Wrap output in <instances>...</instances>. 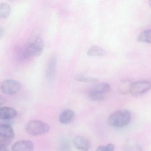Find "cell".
I'll return each mask as SVG.
<instances>
[{
    "label": "cell",
    "mask_w": 151,
    "mask_h": 151,
    "mask_svg": "<svg viewBox=\"0 0 151 151\" xmlns=\"http://www.w3.org/2000/svg\"><path fill=\"white\" fill-rule=\"evenodd\" d=\"M25 129L27 133L30 135L36 136L47 134L49 131L50 127L43 121L33 120L27 123Z\"/></svg>",
    "instance_id": "2"
},
{
    "label": "cell",
    "mask_w": 151,
    "mask_h": 151,
    "mask_svg": "<svg viewBox=\"0 0 151 151\" xmlns=\"http://www.w3.org/2000/svg\"><path fill=\"white\" fill-rule=\"evenodd\" d=\"M88 95L90 98L95 102H101L104 100L105 98V95L94 92L91 90L89 92Z\"/></svg>",
    "instance_id": "17"
},
{
    "label": "cell",
    "mask_w": 151,
    "mask_h": 151,
    "mask_svg": "<svg viewBox=\"0 0 151 151\" xmlns=\"http://www.w3.org/2000/svg\"><path fill=\"white\" fill-rule=\"evenodd\" d=\"M75 113L72 110L67 109L61 113L59 117L60 122L64 125L70 124L74 119Z\"/></svg>",
    "instance_id": "11"
},
{
    "label": "cell",
    "mask_w": 151,
    "mask_h": 151,
    "mask_svg": "<svg viewBox=\"0 0 151 151\" xmlns=\"http://www.w3.org/2000/svg\"><path fill=\"white\" fill-rule=\"evenodd\" d=\"M10 12V6L8 4L5 2L0 3V20L7 18Z\"/></svg>",
    "instance_id": "16"
},
{
    "label": "cell",
    "mask_w": 151,
    "mask_h": 151,
    "mask_svg": "<svg viewBox=\"0 0 151 151\" xmlns=\"http://www.w3.org/2000/svg\"><path fill=\"white\" fill-rule=\"evenodd\" d=\"M21 88L20 83L13 79H7L1 83L0 88L3 93L7 95H14L19 92Z\"/></svg>",
    "instance_id": "4"
},
{
    "label": "cell",
    "mask_w": 151,
    "mask_h": 151,
    "mask_svg": "<svg viewBox=\"0 0 151 151\" xmlns=\"http://www.w3.org/2000/svg\"><path fill=\"white\" fill-rule=\"evenodd\" d=\"M57 59L55 56L50 57L46 70V76L49 80H52L54 79L56 71Z\"/></svg>",
    "instance_id": "8"
},
{
    "label": "cell",
    "mask_w": 151,
    "mask_h": 151,
    "mask_svg": "<svg viewBox=\"0 0 151 151\" xmlns=\"http://www.w3.org/2000/svg\"><path fill=\"white\" fill-rule=\"evenodd\" d=\"M12 140L0 138V151L7 149Z\"/></svg>",
    "instance_id": "20"
},
{
    "label": "cell",
    "mask_w": 151,
    "mask_h": 151,
    "mask_svg": "<svg viewBox=\"0 0 151 151\" xmlns=\"http://www.w3.org/2000/svg\"><path fill=\"white\" fill-rule=\"evenodd\" d=\"M17 115V112L14 108L7 106L0 107V119H11L15 118Z\"/></svg>",
    "instance_id": "9"
},
{
    "label": "cell",
    "mask_w": 151,
    "mask_h": 151,
    "mask_svg": "<svg viewBox=\"0 0 151 151\" xmlns=\"http://www.w3.org/2000/svg\"><path fill=\"white\" fill-rule=\"evenodd\" d=\"M140 42L151 43V29H147L142 32L137 37Z\"/></svg>",
    "instance_id": "15"
},
{
    "label": "cell",
    "mask_w": 151,
    "mask_h": 151,
    "mask_svg": "<svg viewBox=\"0 0 151 151\" xmlns=\"http://www.w3.org/2000/svg\"><path fill=\"white\" fill-rule=\"evenodd\" d=\"M151 89V82L143 80L133 82L130 93L135 96L143 95Z\"/></svg>",
    "instance_id": "5"
},
{
    "label": "cell",
    "mask_w": 151,
    "mask_h": 151,
    "mask_svg": "<svg viewBox=\"0 0 151 151\" xmlns=\"http://www.w3.org/2000/svg\"><path fill=\"white\" fill-rule=\"evenodd\" d=\"M114 145L113 144L110 143L106 145L99 146L96 151H114Z\"/></svg>",
    "instance_id": "19"
},
{
    "label": "cell",
    "mask_w": 151,
    "mask_h": 151,
    "mask_svg": "<svg viewBox=\"0 0 151 151\" xmlns=\"http://www.w3.org/2000/svg\"><path fill=\"white\" fill-rule=\"evenodd\" d=\"M4 31L3 28L1 27L0 26V39L3 36L4 34Z\"/></svg>",
    "instance_id": "22"
},
{
    "label": "cell",
    "mask_w": 151,
    "mask_h": 151,
    "mask_svg": "<svg viewBox=\"0 0 151 151\" xmlns=\"http://www.w3.org/2000/svg\"><path fill=\"white\" fill-rule=\"evenodd\" d=\"M14 137V130L10 125L0 124V138L12 140Z\"/></svg>",
    "instance_id": "10"
},
{
    "label": "cell",
    "mask_w": 151,
    "mask_h": 151,
    "mask_svg": "<svg viewBox=\"0 0 151 151\" xmlns=\"http://www.w3.org/2000/svg\"><path fill=\"white\" fill-rule=\"evenodd\" d=\"M34 144L29 140H21L14 143L12 146V151H33Z\"/></svg>",
    "instance_id": "6"
},
{
    "label": "cell",
    "mask_w": 151,
    "mask_h": 151,
    "mask_svg": "<svg viewBox=\"0 0 151 151\" xmlns=\"http://www.w3.org/2000/svg\"><path fill=\"white\" fill-rule=\"evenodd\" d=\"M106 54L105 51L97 46L91 47L87 52V55L89 56H103Z\"/></svg>",
    "instance_id": "14"
},
{
    "label": "cell",
    "mask_w": 151,
    "mask_h": 151,
    "mask_svg": "<svg viewBox=\"0 0 151 151\" xmlns=\"http://www.w3.org/2000/svg\"><path fill=\"white\" fill-rule=\"evenodd\" d=\"M132 83L133 82L129 80L126 79L122 81L118 86L119 92L122 94L130 93Z\"/></svg>",
    "instance_id": "12"
},
{
    "label": "cell",
    "mask_w": 151,
    "mask_h": 151,
    "mask_svg": "<svg viewBox=\"0 0 151 151\" xmlns=\"http://www.w3.org/2000/svg\"><path fill=\"white\" fill-rule=\"evenodd\" d=\"M110 90L111 87L109 84L106 83H100L93 86L90 90L105 95L109 92Z\"/></svg>",
    "instance_id": "13"
},
{
    "label": "cell",
    "mask_w": 151,
    "mask_h": 151,
    "mask_svg": "<svg viewBox=\"0 0 151 151\" xmlns=\"http://www.w3.org/2000/svg\"><path fill=\"white\" fill-rule=\"evenodd\" d=\"M149 4H150V5L151 6V1H149Z\"/></svg>",
    "instance_id": "24"
},
{
    "label": "cell",
    "mask_w": 151,
    "mask_h": 151,
    "mask_svg": "<svg viewBox=\"0 0 151 151\" xmlns=\"http://www.w3.org/2000/svg\"><path fill=\"white\" fill-rule=\"evenodd\" d=\"M44 48V43L40 37H36L26 47L24 55L27 58L38 56L41 55Z\"/></svg>",
    "instance_id": "3"
},
{
    "label": "cell",
    "mask_w": 151,
    "mask_h": 151,
    "mask_svg": "<svg viewBox=\"0 0 151 151\" xmlns=\"http://www.w3.org/2000/svg\"><path fill=\"white\" fill-rule=\"evenodd\" d=\"M5 102H6V100H5V98L0 94V105L4 104Z\"/></svg>",
    "instance_id": "21"
},
{
    "label": "cell",
    "mask_w": 151,
    "mask_h": 151,
    "mask_svg": "<svg viewBox=\"0 0 151 151\" xmlns=\"http://www.w3.org/2000/svg\"><path fill=\"white\" fill-rule=\"evenodd\" d=\"M131 118V113L128 111L119 110L114 112L109 116L108 122L111 126L120 128L127 126Z\"/></svg>",
    "instance_id": "1"
},
{
    "label": "cell",
    "mask_w": 151,
    "mask_h": 151,
    "mask_svg": "<svg viewBox=\"0 0 151 151\" xmlns=\"http://www.w3.org/2000/svg\"><path fill=\"white\" fill-rule=\"evenodd\" d=\"M0 151H9V150H8V149H4V150H2Z\"/></svg>",
    "instance_id": "23"
},
{
    "label": "cell",
    "mask_w": 151,
    "mask_h": 151,
    "mask_svg": "<svg viewBox=\"0 0 151 151\" xmlns=\"http://www.w3.org/2000/svg\"><path fill=\"white\" fill-rule=\"evenodd\" d=\"M73 143L76 148L80 151H88L90 148V142L84 137H76L73 140Z\"/></svg>",
    "instance_id": "7"
},
{
    "label": "cell",
    "mask_w": 151,
    "mask_h": 151,
    "mask_svg": "<svg viewBox=\"0 0 151 151\" xmlns=\"http://www.w3.org/2000/svg\"><path fill=\"white\" fill-rule=\"evenodd\" d=\"M75 79L76 80L80 82H96L98 81V79L97 78L81 75H77L75 77Z\"/></svg>",
    "instance_id": "18"
}]
</instances>
